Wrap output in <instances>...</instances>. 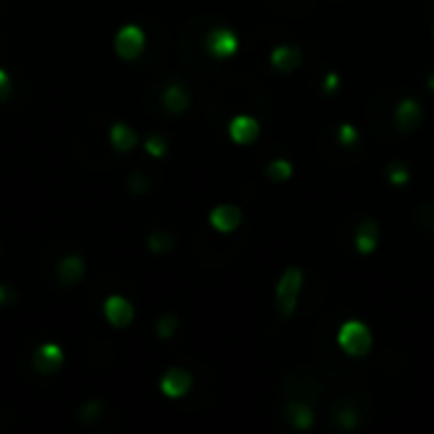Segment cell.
<instances>
[{
	"label": "cell",
	"instance_id": "6da1fadb",
	"mask_svg": "<svg viewBox=\"0 0 434 434\" xmlns=\"http://www.w3.org/2000/svg\"><path fill=\"white\" fill-rule=\"evenodd\" d=\"M338 348L350 358H364L373 345L371 328L361 320H345L336 333Z\"/></svg>",
	"mask_w": 434,
	"mask_h": 434
},
{
	"label": "cell",
	"instance_id": "7a4b0ae2",
	"mask_svg": "<svg viewBox=\"0 0 434 434\" xmlns=\"http://www.w3.org/2000/svg\"><path fill=\"white\" fill-rule=\"evenodd\" d=\"M302 292V269L300 267H287L282 277L277 280V292H274V302H277V313L280 317H292L297 310V300Z\"/></svg>",
	"mask_w": 434,
	"mask_h": 434
},
{
	"label": "cell",
	"instance_id": "3957f363",
	"mask_svg": "<svg viewBox=\"0 0 434 434\" xmlns=\"http://www.w3.org/2000/svg\"><path fill=\"white\" fill-rule=\"evenodd\" d=\"M285 391L292 394V396H302L305 401H317L322 394V384L317 381L313 373L302 371V368H294L285 376Z\"/></svg>",
	"mask_w": 434,
	"mask_h": 434
},
{
	"label": "cell",
	"instance_id": "277c9868",
	"mask_svg": "<svg viewBox=\"0 0 434 434\" xmlns=\"http://www.w3.org/2000/svg\"><path fill=\"white\" fill-rule=\"evenodd\" d=\"M145 49V33L137 26H122L114 36V51H117L119 59L125 61H133L137 59Z\"/></svg>",
	"mask_w": 434,
	"mask_h": 434
},
{
	"label": "cell",
	"instance_id": "5b68a950",
	"mask_svg": "<svg viewBox=\"0 0 434 434\" xmlns=\"http://www.w3.org/2000/svg\"><path fill=\"white\" fill-rule=\"evenodd\" d=\"M237 49H239L237 33H234L232 29H226V26L209 31V36H206V51H209V57L229 59L237 54Z\"/></svg>",
	"mask_w": 434,
	"mask_h": 434
},
{
	"label": "cell",
	"instance_id": "8992f818",
	"mask_svg": "<svg viewBox=\"0 0 434 434\" xmlns=\"http://www.w3.org/2000/svg\"><path fill=\"white\" fill-rule=\"evenodd\" d=\"M394 122L399 127V133H414L421 122V105L414 97L399 99V105L394 110Z\"/></svg>",
	"mask_w": 434,
	"mask_h": 434
},
{
	"label": "cell",
	"instance_id": "52a82bcc",
	"mask_svg": "<svg viewBox=\"0 0 434 434\" xmlns=\"http://www.w3.org/2000/svg\"><path fill=\"white\" fill-rule=\"evenodd\" d=\"M209 224L216 229L218 234H232L241 224V209L234 203H221L209 214Z\"/></svg>",
	"mask_w": 434,
	"mask_h": 434
},
{
	"label": "cell",
	"instance_id": "ba28073f",
	"mask_svg": "<svg viewBox=\"0 0 434 434\" xmlns=\"http://www.w3.org/2000/svg\"><path fill=\"white\" fill-rule=\"evenodd\" d=\"M105 317L112 322L114 328H127L135 317V310L130 300H125L122 294H110L105 300Z\"/></svg>",
	"mask_w": 434,
	"mask_h": 434
},
{
	"label": "cell",
	"instance_id": "9c48e42d",
	"mask_svg": "<svg viewBox=\"0 0 434 434\" xmlns=\"http://www.w3.org/2000/svg\"><path fill=\"white\" fill-rule=\"evenodd\" d=\"M193 384V376H190L186 368H170L165 371V376L160 378V391L168 396V399H181L186 396Z\"/></svg>",
	"mask_w": 434,
	"mask_h": 434
},
{
	"label": "cell",
	"instance_id": "30bf717a",
	"mask_svg": "<svg viewBox=\"0 0 434 434\" xmlns=\"http://www.w3.org/2000/svg\"><path fill=\"white\" fill-rule=\"evenodd\" d=\"M229 135H232V140L239 142V145H249L260 137V122L249 114H239L229 122Z\"/></svg>",
	"mask_w": 434,
	"mask_h": 434
},
{
	"label": "cell",
	"instance_id": "8fae6325",
	"mask_svg": "<svg viewBox=\"0 0 434 434\" xmlns=\"http://www.w3.org/2000/svg\"><path fill=\"white\" fill-rule=\"evenodd\" d=\"M33 364H36V368H38L41 373L59 371V366L63 364V350L59 348L57 343H43L41 348L36 350Z\"/></svg>",
	"mask_w": 434,
	"mask_h": 434
},
{
	"label": "cell",
	"instance_id": "7c38bea8",
	"mask_svg": "<svg viewBox=\"0 0 434 434\" xmlns=\"http://www.w3.org/2000/svg\"><path fill=\"white\" fill-rule=\"evenodd\" d=\"M269 61H272V66L277 71L290 74V71L300 69L302 54H300V49H294V46H277V49L269 54Z\"/></svg>",
	"mask_w": 434,
	"mask_h": 434
},
{
	"label": "cell",
	"instance_id": "4fadbf2b",
	"mask_svg": "<svg viewBox=\"0 0 434 434\" xmlns=\"http://www.w3.org/2000/svg\"><path fill=\"white\" fill-rule=\"evenodd\" d=\"M356 249L361 254H371L376 252L378 246V224L376 221H371V218H366V221H361V226H358L356 232Z\"/></svg>",
	"mask_w": 434,
	"mask_h": 434
},
{
	"label": "cell",
	"instance_id": "5bb4252c",
	"mask_svg": "<svg viewBox=\"0 0 434 434\" xmlns=\"http://www.w3.org/2000/svg\"><path fill=\"white\" fill-rule=\"evenodd\" d=\"M333 419H336V424L341 429H356L358 421H361V409L353 401L341 399L336 409H333Z\"/></svg>",
	"mask_w": 434,
	"mask_h": 434
},
{
	"label": "cell",
	"instance_id": "9a60e30c",
	"mask_svg": "<svg viewBox=\"0 0 434 434\" xmlns=\"http://www.w3.org/2000/svg\"><path fill=\"white\" fill-rule=\"evenodd\" d=\"M287 419L292 421V427L297 429H310L313 421H315V414H313V406L308 401H290L287 404Z\"/></svg>",
	"mask_w": 434,
	"mask_h": 434
},
{
	"label": "cell",
	"instance_id": "2e32d148",
	"mask_svg": "<svg viewBox=\"0 0 434 434\" xmlns=\"http://www.w3.org/2000/svg\"><path fill=\"white\" fill-rule=\"evenodd\" d=\"M163 105H165V110H168V112L183 114L186 110H188V105H190L188 91L183 89L181 84H170L168 89L163 91Z\"/></svg>",
	"mask_w": 434,
	"mask_h": 434
},
{
	"label": "cell",
	"instance_id": "e0dca14e",
	"mask_svg": "<svg viewBox=\"0 0 434 434\" xmlns=\"http://www.w3.org/2000/svg\"><path fill=\"white\" fill-rule=\"evenodd\" d=\"M110 140H112L114 150H119V153H130L135 145H137V135H135V130L130 125H114L112 133H110Z\"/></svg>",
	"mask_w": 434,
	"mask_h": 434
},
{
	"label": "cell",
	"instance_id": "ac0fdd59",
	"mask_svg": "<svg viewBox=\"0 0 434 434\" xmlns=\"http://www.w3.org/2000/svg\"><path fill=\"white\" fill-rule=\"evenodd\" d=\"M84 274V260L82 257H66V260L59 264V280L63 285H74V282L82 280Z\"/></svg>",
	"mask_w": 434,
	"mask_h": 434
},
{
	"label": "cell",
	"instance_id": "d6986e66",
	"mask_svg": "<svg viewBox=\"0 0 434 434\" xmlns=\"http://www.w3.org/2000/svg\"><path fill=\"white\" fill-rule=\"evenodd\" d=\"M267 178H272V181H287V178H292V163L285 160V158H280V160H272L269 165H267Z\"/></svg>",
	"mask_w": 434,
	"mask_h": 434
},
{
	"label": "cell",
	"instance_id": "ffe728a7",
	"mask_svg": "<svg viewBox=\"0 0 434 434\" xmlns=\"http://www.w3.org/2000/svg\"><path fill=\"white\" fill-rule=\"evenodd\" d=\"M147 246H150V252H155V254H165L173 249V237L165 232H155L147 239Z\"/></svg>",
	"mask_w": 434,
	"mask_h": 434
},
{
	"label": "cell",
	"instance_id": "44dd1931",
	"mask_svg": "<svg viewBox=\"0 0 434 434\" xmlns=\"http://www.w3.org/2000/svg\"><path fill=\"white\" fill-rule=\"evenodd\" d=\"M338 145L345 147V150H350V147H356L358 145V130L353 125H348V122H343V125L338 127Z\"/></svg>",
	"mask_w": 434,
	"mask_h": 434
},
{
	"label": "cell",
	"instance_id": "7402d4cb",
	"mask_svg": "<svg viewBox=\"0 0 434 434\" xmlns=\"http://www.w3.org/2000/svg\"><path fill=\"white\" fill-rule=\"evenodd\" d=\"M386 175H389L391 186H406L409 183V168H406L404 163H389L386 165Z\"/></svg>",
	"mask_w": 434,
	"mask_h": 434
},
{
	"label": "cell",
	"instance_id": "603a6c76",
	"mask_svg": "<svg viewBox=\"0 0 434 434\" xmlns=\"http://www.w3.org/2000/svg\"><path fill=\"white\" fill-rule=\"evenodd\" d=\"M155 330H158V336L163 338V341H168V338L175 336V330H178V315H173V313H168V315H163L160 320L155 322Z\"/></svg>",
	"mask_w": 434,
	"mask_h": 434
},
{
	"label": "cell",
	"instance_id": "cb8c5ba5",
	"mask_svg": "<svg viewBox=\"0 0 434 434\" xmlns=\"http://www.w3.org/2000/svg\"><path fill=\"white\" fill-rule=\"evenodd\" d=\"M145 150L153 155V158H163L165 150H168V145H165V140H163L160 135H150L145 140Z\"/></svg>",
	"mask_w": 434,
	"mask_h": 434
},
{
	"label": "cell",
	"instance_id": "d4e9b609",
	"mask_svg": "<svg viewBox=\"0 0 434 434\" xmlns=\"http://www.w3.org/2000/svg\"><path fill=\"white\" fill-rule=\"evenodd\" d=\"M338 87H341V77H338L336 71H330L328 77H325V82H322V91H325V94H336L338 91Z\"/></svg>",
	"mask_w": 434,
	"mask_h": 434
},
{
	"label": "cell",
	"instance_id": "484cf974",
	"mask_svg": "<svg viewBox=\"0 0 434 434\" xmlns=\"http://www.w3.org/2000/svg\"><path fill=\"white\" fill-rule=\"evenodd\" d=\"M130 186H133L135 193H145L147 190V178L145 175H140V173H135L133 178H130Z\"/></svg>",
	"mask_w": 434,
	"mask_h": 434
},
{
	"label": "cell",
	"instance_id": "4316f807",
	"mask_svg": "<svg viewBox=\"0 0 434 434\" xmlns=\"http://www.w3.org/2000/svg\"><path fill=\"white\" fill-rule=\"evenodd\" d=\"M10 94V77H8L6 69H0V102Z\"/></svg>",
	"mask_w": 434,
	"mask_h": 434
},
{
	"label": "cell",
	"instance_id": "83f0119b",
	"mask_svg": "<svg viewBox=\"0 0 434 434\" xmlns=\"http://www.w3.org/2000/svg\"><path fill=\"white\" fill-rule=\"evenodd\" d=\"M10 300H13V290L6 287V285H0V305H3V302H10Z\"/></svg>",
	"mask_w": 434,
	"mask_h": 434
},
{
	"label": "cell",
	"instance_id": "f1b7e54d",
	"mask_svg": "<svg viewBox=\"0 0 434 434\" xmlns=\"http://www.w3.org/2000/svg\"><path fill=\"white\" fill-rule=\"evenodd\" d=\"M427 84H429V89L434 91V74H432V77H429V82H427Z\"/></svg>",
	"mask_w": 434,
	"mask_h": 434
},
{
	"label": "cell",
	"instance_id": "f546056e",
	"mask_svg": "<svg viewBox=\"0 0 434 434\" xmlns=\"http://www.w3.org/2000/svg\"><path fill=\"white\" fill-rule=\"evenodd\" d=\"M432 33H434V29H432Z\"/></svg>",
	"mask_w": 434,
	"mask_h": 434
}]
</instances>
